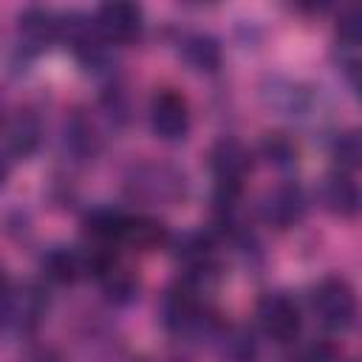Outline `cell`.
<instances>
[{
    "instance_id": "15",
    "label": "cell",
    "mask_w": 362,
    "mask_h": 362,
    "mask_svg": "<svg viewBox=\"0 0 362 362\" xmlns=\"http://www.w3.org/2000/svg\"><path fill=\"white\" fill-rule=\"evenodd\" d=\"M6 144L20 158L31 156L37 150V144H40V122H37V116H31V113L14 116L8 122V127H6Z\"/></svg>"
},
{
    "instance_id": "9",
    "label": "cell",
    "mask_w": 362,
    "mask_h": 362,
    "mask_svg": "<svg viewBox=\"0 0 362 362\" xmlns=\"http://www.w3.org/2000/svg\"><path fill=\"white\" fill-rule=\"evenodd\" d=\"M62 34V20L48 8H28L20 14V37L28 48H48Z\"/></svg>"
},
{
    "instance_id": "19",
    "label": "cell",
    "mask_w": 362,
    "mask_h": 362,
    "mask_svg": "<svg viewBox=\"0 0 362 362\" xmlns=\"http://www.w3.org/2000/svg\"><path fill=\"white\" fill-rule=\"evenodd\" d=\"M337 34H339V40L348 42V45H356V42H359V11H356V8H348V11L339 17Z\"/></svg>"
},
{
    "instance_id": "14",
    "label": "cell",
    "mask_w": 362,
    "mask_h": 362,
    "mask_svg": "<svg viewBox=\"0 0 362 362\" xmlns=\"http://www.w3.org/2000/svg\"><path fill=\"white\" fill-rule=\"evenodd\" d=\"M181 54H184L187 65H192L195 71H204V74H212L221 65V45L209 34H189L181 42Z\"/></svg>"
},
{
    "instance_id": "12",
    "label": "cell",
    "mask_w": 362,
    "mask_h": 362,
    "mask_svg": "<svg viewBox=\"0 0 362 362\" xmlns=\"http://www.w3.org/2000/svg\"><path fill=\"white\" fill-rule=\"evenodd\" d=\"M124 221H127V215L119 212V209H110V206L90 209V212L85 215V235H88L99 249H107L110 243H122Z\"/></svg>"
},
{
    "instance_id": "5",
    "label": "cell",
    "mask_w": 362,
    "mask_h": 362,
    "mask_svg": "<svg viewBox=\"0 0 362 362\" xmlns=\"http://www.w3.org/2000/svg\"><path fill=\"white\" fill-rule=\"evenodd\" d=\"M150 127L164 141L184 139L187 130H189V105H187V99L173 88L156 90L153 99H150Z\"/></svg>"
},
{
    "instance_id": "10",
    "label": "cell",
    "mask_w": 362,
    "mask_h": 362,
    "mask_svg": "<svg viewBox=\"0 0 362 362\" xmlns=\"http://www.w3.org/2000/svg\"><path fill=\"white\" fill-rule=\"evenodd\" d=\"M322 201L325 206L339 218H354L359 212V187L351 173L334 170L322 181Z\"/></svg>"
},
{
    "instance_id": "21",
    "label": "cell",
    "mask_w": 362,
    "mask_h": 362,
    "mask_svg": "<svg viewBox=\"0 0 362 362\" xmlns=\"http://www.w3.org/2000/svg\"><path fill=\"white\" fill-rule=\"evenodd\" d=\"M6 294H8V280H6V274L0 272V303L6 300Z\"/></svg>"
},
{
    "instance_id": "3",
    "label": "cell",
    "mask_w": 362,
    "mask_h": 362,
    "mask_svg": "<svg viewBox=\"0 0 362 362\" xmlns=\"http://www.w3.org/2000/svg\"><path fill=\"white\" fill-rule=\"evenodd\" d=\"M209 167L218 181V204L232 206V201L240 192L243 175L249 170V153L235 139H221L209 153Z\"/></svg>"
},
{
    "instance_id": "18",
    "label": "cell",
    "mask_w": 362,
    "mask_h": 362,
    "mask_svg": "<svg viewBox=\"0 0 362 362\" xmlns=\"http://www.w3.org/2000/svg\"><path fill=\"white\" fill-rule=\"evenodd\" d=\"M223 356H229L232 362H252L255 359V342H252V337L243 334V331H235L226 339V345H223Z\"/></svg>"
},
{
    "instance_id": "8",
    "label": "cell",
    "mask_w": 362,
    "mask_h": 362,
    "mask_svg": "<svg viewBox=\"0 0 362 362\" xmlns=\"http://www.w3.org/2000/svg\"><path fill=\"white\" fill-rule=\"evenodd\" d=\"M260 212H263L266 223H272L277 229H288L305 215V195L297 184H280L263 198Z\"/></svg>"
},
{
    "instance_id": "7",
    "label": "cell",
    "mask_w": 362,
    "mask_h": 362,
    "mask_svg": "<svg viewBox=\"0 0 362 362\" xmlns=\"http://www.w3.org/2000/svg\"><path fill=\"white\" fill-rule=\"evenodd\" d=\"M161 314H164L167 328L175 331V334H192L195 328H201L204 308H201L198 288L192 286V280H184V283H178L167 291Z\"/></svg>"
},
{
    "instance_id": "20",
    "label": "cell",
    "mask_w": 362,
    "mask_h": 362,
    "mask_svg": "<svg viewBox=\"0 0 362 362\" xmlns=\"http://www.w3.org/2000/svg\"><path fill=\"white\" fill-rule=\"evenodd\" d=\"M6 178H8V164H6V158L0 156V187L6 184Z\"/></svg>"
},
{
    "instance_id": "11",
    "label": "cell",
    "mask_w": 362,
    "mask_h": 362,
    "mask_svg": "<svg viewBox=\"0 0 362 362\" xmlns=\"http://www.w3.org/2000/svg\"><path fill=\"white\" fill-rule=\"evenodd\" d=\"M42 272L54 283H76L82 274H88V255L71 246H54L42 255Z\"/></svg>"
},
{
    "instance_id": "16",
    "label": "cell",
    "mask_w": 362,
    "mask_h": 362,
    "mask_svg": "<svg viewBox=\"0 0 362 362\" xmlns=\"http://www.w3.org/2000/svg\"><path fill=\"white\" fill-rule=\"evenodd\" d=\"M359 158H362V144H359V133L356 130H348L342 133L337 141H334V161H337V170L339 173H351L359 167Z\"/></svg>"
},
{
    "instance_id": "2",
    "label": "cell",
    "mask_w": 362,
    "mask_h": 362,
    "mask_svg": "<svg viewBox=\"0 0 362 362\" xmlns=\"http://www.w3.org/2000/svg\"><path fill=\"white\" fill-rule=\"evenodd\" d=\"M127 195L144 204H175L184 198V175L167 164H139L127 175Z\"/></svg>"
},
{
    "instance_id": "1",
    "label": "cell",
    "mask_w": 362,
    "mask_h": 362,
    "mask_svg": "<svg viewBox=\"0 0 362 362\" xmlns=\"http://www.w3.org/2000/svg\"><path fill=\"white\" fill-rule=\"evenodd\" d=\"M311 308L328 331H348L356 322V294L348 280L325 277L311 291Z\"/></svg>"
},
{
    "instance_id": "17",
    "label": "cell",
    "mask_w": 362,
    "mask_h": 362,
    "mask_svg": "<svg viewBox=\"0 0 362 362\" xmlns=\"http://www.w3.org/2000/svg\"><path fill=\"white\" fill-rule=\"evenodd\" d=\"M263 153H266L269 161L277 164V167H291V164L297 161V147H294L283 133H272V136H266V141H263Z\"/></svg>"
},
{
    "instance_id": "4",
    "label": "cell",
    "mask_w": 362,
    "mask_h": 362,
    "mask_svg": "<svg viewBox=\"0 0 362 362\" xmlns=\"http://www.w3.org/2000/svg\"><path fill=\"white\" fill-rule=\"evenodd\" d=\"M257 322L263 328V334L280 345H288L300 337L303 331V317H300V308L297 303L283 294V291H272V294H263L260 303H257Z\"/></svg>"
},
{
    "instance_id": "6",
    "label": "cell",
    "mask_w": 362,
    "mask_h": 362,
    "mask_svg": "<svg viewBox=\"0 0 362 362\" xmlns=\"http://www.w3.org/2000/svg\"><path fill=\"white\" fill-rule=\"evenodd\" d=\"M141 25H144L141 8L136 3H124V0L102 3L96 11V23H93L99 37L105 42H116V45L133 42L141 34Z\"/></svg>"
},
{
    "instance_id": "13",
    "label": "cell",
    "mask_w": 362,
    "mask_h": 362,
    "mask_svg": "<svg viewBox=\"0 0 362 362\" xmlns=\"http://www.w3.org/2000/svg\"><path fill=\"white\" fill-rule=\"evenodd\" d=\"M170 240L167 235V226L156 218H141V215H127L124 221V232H122V243L133 246V249H141V252H150V249H158Z\"/></svg>"
}]
</instances>
